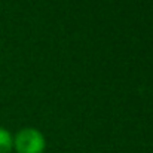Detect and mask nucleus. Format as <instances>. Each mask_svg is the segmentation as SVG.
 <instances>
[{"label":"nucleus","instance_id":"nucleus-1","mask_svg":"<svg viewBox=\"0 0 153 153\" xmlns=\"http://www.w3.org/2000/svg\"><path fill=\"white\" fill-rule=\"evenodd\" d=\"M45 146V137L36 128H24L18 131L13 138V149L16 153H43Z\"/></svg>","mask_w":153,"mask_h":153},{"label":"nucleus","instance_id":"nucleus-2","mask_svg":"<svg viewBox=\"0 0 153 153\" xmlns=\"http://www.w3.org/2000/svg\"><path fill=\"white\" fill-rule=\"evenodd\" d=\"M13 149V138L10 132L0 126V153H10Z\"/></svg>","mask_w":153,"mask_h":153}]
</instances>
